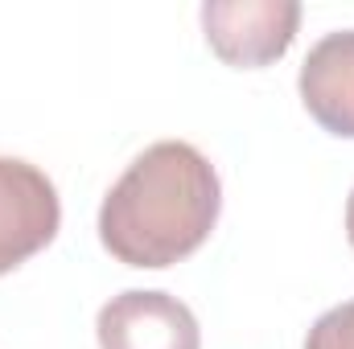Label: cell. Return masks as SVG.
Masks as SVG:
<instances>
[{"label": "cell", "mask_w": 354, "mask_h": 349, "mask_svg": "<svg viewBox=\"0 0 354 349\" xmlns=\"http://www.w3.org/2000/svg\"><path fill=\"white\" fill-rule=\"evenodd\" d=\"M62 201L54 181L21 157H0V275L54 243Z\"/></svg>", "instance_id": "3957f363"}, {"label": "cell", "mask_w": 354, "mask_h": 349, "mask_svg": "<svg viewBox=\"0 0 354 349\" xmlns=\"http://www.w3.org/2000/svg\"><path fill=\"white\" fill-rule=\"evenodd\" d=\"M301 25L297 0H206L202 29L210 50L239 70H260L284 58Z\"/></svg>", "instance_id": "7a4b0ae2"}, {"label": "cell", "mask_w": 354, "mask_h": 349, "mask_svg": "<svg viewBox=\"0 0 354 349\" xmlns=\"http://www.w3.org/2000/svg\"><path fill=\"white\" fill-rule=\"evenodd\" d=\"M223 210L214 165L185 140L149 144L99 206V243L128 267L161 271L194 255Z\"/></svg>", "instance_id": "6da1fadb"}, {"label": "cell", "mask_w": 354, "mask_h": 349, "mask_svg": "<svg viewBox=\"0 0 354 349\" xmlns=\"http://www.w3.org/2000/svg\"><path fill=\"white\" fill-rule=\"evenodd\" d=\"M346 239L354 247V189H351V201H346Z\"/></svg>", "instance_id": "52a82bcc"}, {"label": "cell", "mask_w": 354, "mask_h": 349, "mask_svg": "<svg viewBox=\"0 0 354 349\" xmlns=\"http://www.w3.org/2000/svg\"><path fill=\"white\" fill-rule=\"evenodd\" d=\"M99 349H202L194 312L169 296L149 288H128L99 308L95 321Z\"/></svg>", "instance_id": "277c9868"}, {"label": "cell", "mask_w": 354, "mask_h": 349, "mask_svg": "<svg viewBox=\"0 0 354 349\" xmlns=\"http://www.w3.org/2000/svg\"><path fill=\"white\" fill-rule=\"evenodd\" d=\"M305 349H354V300L322 312L305 337Z\"/></svg>", "instance_id": "8992f818"}, {"label": "cell", "mask_w": 354, "mask_h": 349, "mask_svg": "<svg viewBox=\"0 0 354 349\" xmlns=\"http://www.w3.org/2000/svg\"><path fill=\"white\" fill-rule=\"evenodd\" d=\"M301 103L334 136L354 140V29L326 33L301 62Z\"/></svg>", "instance_id": "5b68a950"}]
</instances>
